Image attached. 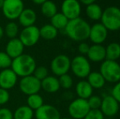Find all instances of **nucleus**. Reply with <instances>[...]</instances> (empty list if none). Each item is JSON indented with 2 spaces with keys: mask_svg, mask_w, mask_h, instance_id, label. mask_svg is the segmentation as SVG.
Masks as SVG:
<instances>
[{
  "mask_svg": "<svg viewBox=\"0 0 120 119\" xmlns=\"http://www.w3.org/2000/svg\"><path fill=\"white\" fill-rule=\"evenodd\" d=\"M91 25L87 21L81 17L70 20L65 28V33L73 41L84 42L88 39Z\"/></svg>",
  "mask_w": 120,
  "mask_h": 119,
  "instance_id": "1",
  "label": "nucleus"
},
{
  "mask_svg": "<svg viewBox=\"0 0 120 119\" xmlns=\"http://www.w3.org/2000/svg\"><path fill=\"white\" fill-rule=\"evenodd\" d=\"M37 66L34 58L29 54H24L12 60L11 69L18 77L24 78L32 75Z\"/></svg>",
  "mask_w": 120,
  "mask_h": 119,
  "instance_id": "2",
  "label": "nucleus"
},
{
  "mask_svg": "<svg viewBox=\"0 0 120 119\" xmlns=\"http://www.w3.org/2000/svg\"><path fill=\"white\" fill-rule=\"evenodd\" d=\"M101 24L108 31H117L120 29V9L118 7L110 6L103 10L101 18Z\"/></svg>",
  "mask_w": 120,
  "mask_h": 119,
  "instance_id": "3",
  "label": "nucleus"
},
{
  "mask_svg": "<svg viewBox=\"0 0 120 119\" xmlns=\"http://www.w3.org/2000/svg\"><path fill=\"white\" fill-rule=\"evenodd\" d=\"M99 72L105 82L117 83L120 81V65L115 60H105L100 66Z\"/></svg>",
  "mask_w": 120,
  "mask_h": 119,
  "instance_id": "4",
  "label": "nucleus"
},
{
  "mask_svg": "<svg viewBox=\"0 0 120 119\" xmlns=\"http://www.w3.org/2000/svg\"><path fill=\"white\" fill-rule=\"evenodd\" d=\"M91 63L85 56H76L71 60L70 70L79 78H87L89 73L92 72Z\"/></svg>",
  "mask_w": 120,
  "mask_h": 119,
  "instance_id": "5",
  "label": "nucleus"
},
{
  "mask_svg": "<svg viewBox=\"0 0 120 119\" xmlns=\"http://www.w3.org/2000/svg\"><path fill=\"white\" fill-rule=\"evenodd\" d=\"M1 9L7 19L15 21L25 9V4L23 0H4Z\"/></svg>",
  "mask_w": 120,
  "mask_h": 119,
  "instance_id": "6",
  "label": "nucleus"
},
{
  "mask_svg": "<svg viewBox=\"0 0 120 119\" xmlns=\"http://www.w3.org/2000/svg\"><path fill=\"white\" fill-rule=\"evenodd\" d=\"M71 60L68 56L60 54L55 56L50 64L51 71L56 77H60L65 73H68L70 70Z\"/></svg>",
  "mask_w": 120,
  "mask_h": 119,
  "instance_id": "7",
  "label": "nucleus"
},
{
  "mask_svg": "<svg viewBox=\"0 0 120 119\" xmlns=\"http://www.w3.org/2000/svg\"><path fill=\"white\" fill-rule=\"evenodd\" d=\"M90 110L87 100L77 98L70 102L68 107V113L72 119H83Z\"/></svg>",
  "mask_w": 120,
  "mask_h": 119,
  "instance_id": "8",
  "label": "nucleus"
},
{
  "mask_svg": "<svg viewBox=\"0 0 120 119\" xmlns=\"http://www.w3.org/2000/svg\"><path fill=\"white\" fill-rule=\"evenodd\" d=\"M19 39L23 43L25 47H34L40 39L39 28L36 25L23 28V29L19 33Z\"/></svg>",
  "mask_w": 120,
  "mask_h": 119,
  "instance_id": "9",
  "label": "nucleus"
},
{
  "mask_svg": "<svg viewBox=\"0 0 120 119\" xmlns=\"http://www.w3.org/2000/svg\"><path fill=\"white\" fill-rule=\"evenodd\" d=\"M19 88L27 96L38 93L41 90V81L37 79L33 74L21 78L19 82Z\"/></svg>",
  "mask_w": 120,
  "mask_h": 119,
  "instance_id": "10",
  "label": "nucleus"
},
{
  "mask_svg": "<svg viewBox=\"0 0 120 119\" xmlns=\"http://www.w3.org/2000/svg\"><path fill=\"white\" fill-rule=\"evenodd\" d=\"M82 6L79 0H64L61 3V13L65 15L67 19H75L80 17Z\"/></svg>",
  "mask_w": 120,
  "mask_h": 119,
  "instance_id": "11",
  "label": "nucleus"
},
{
  "mask_svg": "<svg viewBox=\"0 0 120 119\" xmlns=\"http://www.w3.org/2000/svg\"><path fill=\"white\" fill-rule=\"evenodd\" d=\"M100 110L105 117L112 118L119 113V103L111 95H105L102 99Z\"/></svg>",
  "mask_w": 120,
  "mask_h": 119,
  "instance_id": "12",
  "label": "nucleus"
},
{
  "mask_svg": "<svg viewBox=\"0 0 120 119\" xmlns=\"http://www.w3.org/2000/svg\"><path fill=\"white\" fill-rule=\"evenodd\" d=\"M108 32L101 23H96L91 26L88 38L93 44H102L107 38Z\"/></svg>",
  "mask_w": 120,
  "mask_h": 119,
  "instance_id": "13",
  "label": "nucleus"
},
{
  "mask_svg": "<svg viewBox=\"0 0 120 119\" xmlns=\"http://www.w3.org/2000/svg\"><path fill=\"white\" fill-rule=\"evenodd\" d=\"M18 76L11 68L3 69L0 72V87L5 90H10L16 85Z\"/></svg>",
  "mask_w": 120,
  "mask_h": 119,
  "instance_id": "14",
  "label": "nucleus"
},
{
  "mask_svg": "<svg viewBox=\"0 0 120 119\" xmlns=\"http://www.w3.org/2000/svg\"><path fill=\"white\" fill-rule=\"evenodd\" d=\"M36 119H60V111L52 105H43L34 111Z\"/></svg>",
  "mask_w": 120,
  "mask_h": 119,
  "instance_id": "15",
  "label": "nucleus"
},
{
  "mask_svg": "<svg viewBox=\"0 0 120 119\" xmlns=\"http://www.w3.org/2000/svg\"><path fill=\"white\" fill-rule=\"evenodd\" d=\"M24 49L25 46L19 38H11L8 42L5 47V52L13 60L22 55L24 53Z\"/></svg>",
  "mask_w": 120,
  "mask_h": 119,
  "instance_id": "16",
  "label": "nucleus"
},
{
  "mask_svg": "<svg viewBox=\"0 0 120 119\" xmlns=\"http://www.w3.org/2000/svg\"><path fill=\"white\" fill-rule=\"evenodd\" d=\"M87 58L89 61L103 62L105 60V47L102 44H93L90 46Z\"/></svg>",
  "mask_w": 120,
  "mask_h": 119,
  "instance_id": "17",
  "label": "nucleus"
},
{
  "mask_svg": "<svg viewBox=\"0 0 120 119\" xmlns=\"http://www.w3.org/2000/svg\"><path fill=\"white\" fill-rule=\"evenodd\" d=\"M18 22L23 28L34 25L37 21V14L31 8H25L18 17Z\"/></svg>",
  "mask_w": 120,
  "mask_h": 119,
  "instance_id": "18",
  "label": "nucleus"
},
{
  "mask_svg": "<svg viewBox=\"0 0 120 119\" xmlns=\"http://www.w3.org/2000/svg\"><path fill=\"white\" fill-rule=\"evenodd\" d=\"M59 79L56 76L48 75L47 78L41 81V89H43L47 93H56L60 90Z\"/></svg>",
  "mask_w": 120,
  "mask_h": 119,
  "instance_id": "19",
  "label": "nucleus"
},
{
  "mask_svg": "<svg viewBox=\"0 0 120 119\" xmlns=\"http://www.w3.org/2000/svg\"><path fill=\"white\" fill-rule=\"evenodd\" d=\"M75 91L78 95V98L87 100L93 94V88L87 80L82 79L76 84Z\"/></svg>",
  "mask_w": 120,
  "mask_h": 119,
  "instance_id": "20",
  "label": "nucleus"
},
{
  "mask_svg": "<svg viewBox=\"0 0 120 119\" xmlns=\"http://www.w3.org/2000/svg\"><path fill=\"white\" fill-rule=\"evenodd\" d=\"M87 81L93 89H101L105 84V80L100 72H91L87 77Z\"/></svg>",
  "mask_w": 120,
  "mask_h": 119,
  "instance_id": "21",
  "label": "nucleus"
},
{
  "mask_svg": "<svg viewBox=\"0 0 120 119\" xmlns=\"http://www.w3.org/2000/svg\"><path fill=\"white\" fill-rule=\"evenodd\" d=\"M85 12H86L87 16L89 19H91L92 21H98L101 20V16H102L103 10L99 4L94 3H92V4H89V5H87V6H86Z\"/></svg>",
  "mask_w": 120,
  "mask_h": 119,
  "instance_id": "22",
  "label": "nucleus"
},
{
  "mask_svg": "<svg viewBox=\"0 0 120 119\" xmlns=\"http://www.w3.org/2000/svg\"><path fill=\"white\" fill-rule=\"evenodd\" d=\"M39 33L41 38L47 41H50L56 38L58 35V30L51 24H46L43 25L39 29Z\"/></svg>",
  "mask_w": 120,
  "mask_h": 119,
  "instance_id": "23",
  "label": "nucleus"
},
{
  "mask_svg": "<svg viewBox=\"0 0 120 119\" xmlns=\"http://www.w3.org/2000/svg\"><path fill=\"white\" fill-rule=\"evenodd\" d=\"M120 58V44L119 43H111L105 47V60H115Z\"/></svg>",
  "mask_w": 120,
  "mask_h": 119,
  "instance_id": "24",
  "label": "nucleus"
},
{
  "mask_svg": "<svg viewBox=\"0 0 120 119\" xmlns=\"http://www.w3.org/2000/svg\"><path fill=\"white\" fill-rule=\"evenodd\" d=\"M34 112L27 105L18 107L13 113V119H33Z\"/></svg>",
  "mask_w": 120,
  "mask_h": 119,
  "instance_id": "25",
  "label": "nucleus"
},
{
  "mask_svg": "<svg viewBox=\"0 0 120 119\" xmlns=\"http://www.w3.org/2000/svg\"><path fill=\"white\" fill-rule=\"evenodd\" d=\"M41 12L43 16L50 19L58 12L56 4L51 0H46L44 3L41 4Z\"/></svg>",
  "mask_w": 120,
  "mask_h": 119,
  "instance_id": "26",
  "label": "nucleus"
},
{
  "mask_svg": "<svg viewBox=\"0 0 120 119\" xmlns=\"http://www.w3.org/2000/svg\"><path fill=\"white\" fill-rule=\"evenodd\" d=\"M50 24L52 26H54L57 30L65 29L69 22V20L61 12H57L52 18H50Z\"/></svg>",
  "mask_w": 120,
  "mask_h": 119,
  "instance_id": "27",
  "label": "nucleus"
},
{
  "mask_svg": "<svg viewBox=\"0 0 120 119\" xmlns=\"http://www.w3.org/2000/svg\"><path fill=\"white\" fill-rule=\"evenodd\" d=\"M4 30V35H6L9 39L17 38V35L19 34V25L14 21H10L8 22L3 28Z\"/></svg>",
  "mask_w": 120,
  "mask_h": 119,
  "instance_id": "28",
  "label": "nucleus"
},
{
  "mask_svg": "<svg viewBox=\"0 0 120 119\" xmlns=\"http://www.w3.org/2000/svg\"><path fill=\"white\" fill-rule=\"evenodd\" d=\"M43 105H44L43 98L38 93L28 95L27 97V106H29L34 111L39 108Z\"/></svg>",
  "mask_w": 120,
  "mask_h": 119,
  "instance_id": "29",
  "label": "nucleus"
},
{
  "mask_svg": "<svg viewBox=\"0 0 120 119\" xmlns=\"http://www.w3.org/2000/svg\"><path fill=\"white\" fill-rule=\"evenodd\" d=\"M58 79L59 83H60V87L63 88V89L68 90L70 89L73 87L74 81H73L72 77L70 74H68V73H65V74L60 76L58 78Z\"/></svg>",
  "mask_w": 120,
  "mask_h": 119,
  "instance_id": "30",
  "label": "nucleus"
},
{
  "mask_svg": "<svg viewBox=\"0 0 120 119\" xmlns=\"http://www.w3.org/2000/svg\"><path fill=\"white\" fill-rule=\"evenodd\" d=\"M12 59L5 51H0V69L11 68Z\"/></svg>",
  "mask_w": 120,
  "mask_h": 119,
  "instance_id": "31",
  "label": "nucleus"
},
{
  "mask_svg": "<svg viewBox=\"0 0 120 119\" xmlns=\"http://www.w3.org/2000/svg\"><path fill=\"white\" fill-rule=\"evenodd\" d=\"M33 75L37 79L42 81L48 76V69L45 66H36L33 73Z\"/></svg>",
  "mask_w": 120,
  "mask_h": 119,
  "instance_id": "32",
  "label": "nucleus"
},
{
  "mask_svg": "<svg viewBox=\"0 0 120 119\" xmlns=\"http://www.w3.org/2000/svg\"><path fill=\"white\" fill-rule=\"evenodd\" d=\"M87 100V103H88L89 107H90V109H100L102 99L99 95H92Z\"/></svg>",
  "mask_w": 120,
  "mask_h": 119,
  "instance_id": "33",
  "label": "nucleus"
},
{
  "mask_svg": "<svg viewBox=\"0 0 120 119\" xmlns=\"http://www.w3.org/2000/svg\"><path fill=\"white\" fill-rule=\"evenodd\" d=\"M83 119H105V116L100 109H90Z\"/></svg>",
  "mask_w": 120,
  "mask_h": 119,
  "instance_id": "34",
  "label": "nucleus"
},
{
  "mask_svg": "<svg viewBox=\"0 0 120 119\" xmlns=\"http://www.w3.org/2000/svg\"><path fill=\"white\" fill-rule=\"evenodd\" d=\"M10 94L8 90L0 87V105H4L9 101Z\"/></svg>",
  "mask_w": 120,
  "mask_h": 119,
  "instance_id": "35",
  "label": "nucleus"
},
{
  "mask_svg": "<svg viewBox=\"0 0 120 119\" xmlns=\"http://www.w3.org/2000/svg\"><path fill=\"white\" fill-rule=\"evenodd\" d=\"M0 119H13V113L8 108H0Z\"/></svg>",
  "mask_w": 120,
  "mask_h": 119,
  "instance_id": "36",
  "label": "nucleus"
},
{
  "mask_svg": "<svg viewBox=\"0 0 120 119\" xmlns=\"http://www.w3.org/2000/svg\"><path fill=\"white\" fill-rule=\"evenodd\" d=\"M111 95L117 100L120 105V81L115 83L111 90Z\"/></svg>",
  "mask_w": 120,
  "mask_h": 119,
  "instance_id": "37",
  "label": "nucleus"
},
{
  "mask_svg": "<svg viewBox=\"0 0 120 119\" xmlns=\"http://www.w3.org/2000/svg\"><path fill=\"white\" fill-rule=\"evenodd\" d=\"M89 47H90V46H89L87 43H85V42H81V43H79V47H78V50H79V52L80 53L82 56H85V55H87V52H88Z\"/></svg>",
  "mask_w": 120,
  "mask_h": 119,
  "instance_id": "38",
  "label": "nucleus"
},
{
  "mask_svg": "<svg viewBox=\"0 0 120 119\" xmlns=\"http://www.w3.org/2000/svg\"><path fill=\"white\" fill-rule=\"evenodd\" d=\"M79 1L81 4H83V5H85V6H87V5H89V4H92V3H96V0H79Z\"/></svg>",
  "mask_w": 120,
  "mask_h": 119,
  "instance_id": "39",
  "label": "nucleus"
},
{
  "mask_svg": "<svg viewBox=\"0 0 120 119\" xmlns=\"http://www.w3.org/2000/svg\"><path fill=\"white\" fill-rule=\"evenodd\" d=\"M45 1H46V0H31L32 3H34L36 5H41L42 3H44Z\"/></svg>",
  "mask_w": 120,
  "mask_h": 119,
  "instance_id": "40",
  "label": "nucleus"
},
{
  "mask_svg": "<svg viewBox=\"0 0 120 119\" xmlns=\"http://www.w3.org/2000/svg\"><path fill=\"white\" fill-rule=\"evenodd\" d=\"M3 36H4V30H3V28L0 25V41L3 38Z\"/></svg>",
  "mask_w": 120,
  "mask_h": 119,
  "instance_id": "41",
  "label": "nucleus"
},
{
  "mask_svg": "<svg viewBox=\"0 0 120 119\" xmlns=\"http://www.w3.org/2000/svg\"><path fill=\"white\" fill-rule=\"evenodd\" d=\"M3 1H4V0H0V9H1V8H2V7H3Z\"/></svg>",
  "mask_w": 120,
  "mask_h": 119,
  "instance_id": "42",
  "label": "nucleus"
},
{
  "mask_svg": "<svg viewBox=\"0 0 120 119\" xmlns=\"http://www.w3.org/2000/svg\"><path fill=\"white\" fill-rule=\"evenodd\" d=\"M60 119H72L71 118H60Z\"/></svg>",
  "mask_w": 120,
  "mask_h": 119,
  "instance_id": "43",
  "label": "nucleus"
}]
</instances>
